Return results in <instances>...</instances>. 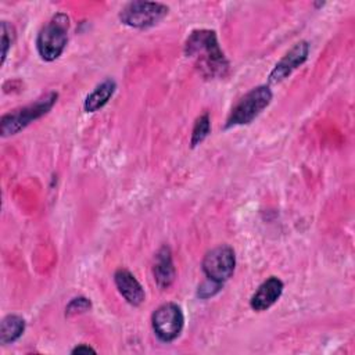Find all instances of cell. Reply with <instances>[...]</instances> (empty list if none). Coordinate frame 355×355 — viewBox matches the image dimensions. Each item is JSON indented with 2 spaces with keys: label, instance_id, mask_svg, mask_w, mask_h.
Returning a JSON list of instances; mask_svg holds the SVG:
<instances>
[{
  "label": "cell",
  "instance_id": "cell-1",
  "mask_svg": "<svg viewBox=\"0 0 355 355\" xmlns=\"http://www.w3.org/2000/svg\"><path fill=\"white\" fill-rule=\"evenodd\" d=\"M184 54L196 61L205 78H222L229 71V61L218 43L216 33L211 29L193 31L184 43Z\"/></svg>",
  "mask_w": 355,
  "mask_h": 355
},
{
  "label": "cell",
  "instance_id": "cell-2",
  "mask_svg": "<svg viewBox=\"0 0 355 355\" xmlns=\"http://www.w3.org/2000/svg\"><path fill=\"white\" fill-rule=\"evenodd\" d=\"M68 31L69 17L65 12L54 14L39 31L36 49L43 61L51 62L62 54L68 42Z\"/></svg>",
  "mask_w": 355,
  "mask_h": 355
},
{
  "label": "cell",
  "instance_id": "cell-3",
  "mask_svg": "<svg viewBox=\"0 0 355 355\" xmlns=\"http://www.w3.org/2000/svg\"><path fill=\"white\" fill-rule=\"evenodd\" d=\"M57 98H58V94L55 92H50L29 105H25L22 108L4 114L0 119L1 136L6 137V136L15 135L19 130L25 129L33 121L46 115L53 108Z\"/></svg>",
  "mask_w": 355,
  "mask_h": 355
},
{
  "label": "cell",
  "instance_id": "cell-4",
  "mask_svg": "<svg viewBox=\"0 0 355 355\" xmlns=\"http://www.w3.org/2000/svg\"><path fill=\"white\" fill-rule=\"evenodd\" d=\"M270 101H272V90L268 86L261 85L251 89L232 108L226 119L225 129L247 125L252 122L270 104Z\"/></svg>",
  "mask_w": 355,
  "mask_h": 355
},
{
  "label": "cell",
  "instance_id": "cell-5",
  "mask_svg": "<svg viewBox=\"0 0 355 355\" xmlns=\"http://www.w3.org/2000/svg\"><path fill=\"white\" fill-rule=\"evenodd\" d=\"M168 14V7L157 1H132L119 12V21L123 25L137 29H146L157 25Z\"/></svg>",
  "mask_w": 355,
  "mask_h": 355
},
{
  "label": "cell",
  "instance_id": "cell-6",
  "mask_svg": "<svg viewBox=\"0 0 355 355\" xmlns=\"http://www.w3.org/2000/svg\"><path fill=\"white\" fill-rule=\"evenodd\" d=\"M151 324L155 336L162 343L176 340L184 326V315L182 308L175 302L159 305L151 316Z\"/></svg>",
  "mask_w": 355,
  "mask_h": 355
},
{
  "label": "cell",
  "instance_id": "cell-7",
  "mask_svg": "<svg viewBox=\"0 0 355 355\" xmlns=\"http://www.w3.org/2000/svg\"><path fill=\"white\" fill-rule=\"evenodd\" d=\"M201 266L208 279L223 284L232 277L236 268L234 250L230 245L215 247L204 255Z\"/></svg>",
  "mask_w": 355,
  "mask_h": 355
},
{
  "label": "cell",
  "instance_id": "cell-8",
  "mask_svg": "<svg viewBox=\"0 0 355 355\" xmlns=\"http://www.w3.org/2000/svg\"><path fill=\"white\" fill-rule=\"evenodd\" d=\"M309 54V44L308 42H298L295 43L290 51L275 65L272 72L269 73V82L270 83H279L284 80L294 69H297L300 65H302Z\"/></svg>",
  "mask_w": 355,
  "mask_h": 355
},
{
  "label": "cell",
  "instance_id": "cell-9",
  "mask_svg": "<svg viewBox=\"0 0 355 355\" xmlns=\"http://www.w3.org/2000/svg\"><path fill=\"white\" fill-rule=\"evenodd\" d=\"M283 287H284L283 282L279 277L270 276L252 294L250 300L251 308L257 312H263L269 309L280 298L283 293Z\"/></svg>",
  "mask_w": 355,
  "mask_h": 355
},
{
  "label": "cell",
  "instance_id": "cell-10",
  "mask_svg": "<svg viewBox=\"0 0 355 355\" xmlns=\"http://www.w3.org/2000/svg\"><path fill=\"white\" fill-rule=\"evenodd\" d=\"M114 282L121 293V295L133 306H139L146 300V293L139 280L128 270V269H118L114 273Z\"/></svg>",
  "mask_w": 355,
  "mask_h": 355
},
{
  "label": "cell",
  "instance_id": "cell-11",
  "mask_svg": "<svg viewBox=\"0 0 355 355\" xmlns=\"http://www.w3.org/2000/svg\"><path fill=\"white\" fill-rule=\"evenodd\" d=\"M153 275L157 286L162 290L171 287V284L175 280L176 272L172 261V252L169 247L162 245L158 252L155 254L154 266H153Z\"/></svg>",
  "mask_w": 355,
  "mask_h": 355
},
{
  "label": "cell",
  "instance_id": "cell-12",
  "mask_svg": "<svg viewBox=\"0 0 355 355\" xmlns=\"http://www.w3.org/2000/svg\"><path fill=\"white\" fill-rule=\"evenodd\" d=\"M116 89V83L114 79H105L98 86L93 89L92 93L87 94L83 103V108L86 112H96L103 108L112 97Z\"/></svg>",
  "mask_w": 355,
  "mask_h": 355
},
{
  "label": "cell",
  "instance_id": "cell-13",
  "mask_svg": "<svg viewBox=\"0 0 355 355\" xmlns=\"http://www.w3.org/2000/svg\"><path fill=\"white\" fill-rule=\"evenodd\" d=\"M25 331V320L19 315H7L0 323V343L3 345L15 343Z\"/></svg>",
  "mask_w": 355,
  "mask_h": 355
},
{
  "label": "cell",
  "instance_id": "cell-14",
  "mask_svg": "<svg viewBox=\"0 0 355 355\" xmlns=\"http://www.w3.org/2000/svg\"><path fill=\"white\" fill-rule=\"evenodd\" d=\"M209 132H211L209 115L208 114H202L194 122L193 132H191V140H190L191 147H196V146L201 144L205 140V137L209 135Z\"/></svg>",
  "mask_w": 355,
  "mask_h": 355
},
{
  "label": "cell",
  "instance_id": "cell-15",
  "mask_svg": "<svg viewBox=\"0 0 355 355\" xmlns=\"http://www.w3.org/2000/svg\"><path fill=\"white\" fill-rule=\"evenodd\" d=\"M15 39L14 26L10 25L7 21L1 22V64H4L8 49L12 46Z\"/></svg>",
  "mask_w": 355,
  "mask_h": 355
},
{
  "label": "cell",
  "instance_id": "cell-16",
  "mask_svg": "<svg viewBox=\"0 0 355 355\" xmlns=\"http://www.w3.org/2000/svg\"><path fill=\"white\" fill-rule=\"evenodd\" d=\"M90 308H92V302L89 298L76 297V298H72L69 301V304L65 306V316H68V318L76 316V315L90 311Z\"/></svg>",
  "mask_w": 355,
  "mask_h": 355
},
{
  "label": "cell",
  "instance_id": "cell-17",
  "mask_svg": "<svg viewBox=\"0 0 355 355\" xmlns=\"http://www.w3.org/2000/svg\"><path fill=\"white\" fill-rule=\"evenodd\" d=\"M222 283H218L215 280H211L207 277L205 282H202L198 288H197V295L201 298V300H207V298H211L214 297L216 293L220 291L222 288Z\"/></svg>",
  "mask_w": 355,
  "mask_h": 355
},
{
  "label": "cell",
  "instance_id": "cell-18",
  "mask_svg": "<svg viewBox=\"0 0 355 355\" xmlns=\"http://www.w3.org/2000/svg\"><path fill=\"white\" fill-rule=\"evenodd\" d=\"M71 352H72V354H89V352L96 354V349L92 348V347L87 345V344H79V345H76Z\"/></svg>",
  "mask_w": 355,
  "mask_h": 355
}]
</instances>
